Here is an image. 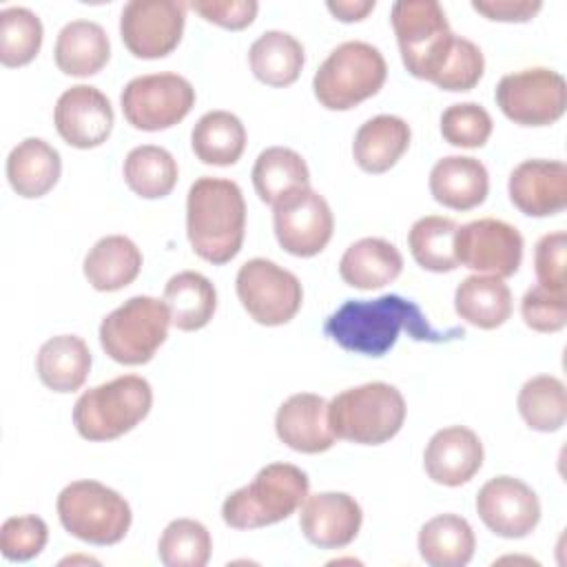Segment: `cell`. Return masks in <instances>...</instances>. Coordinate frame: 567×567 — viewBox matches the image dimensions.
Here are the masks:
<instances>
[{"label": "cell", "mask_w": 567, "mask_h": 567, "mask_svg": "<svg viewBox=\"0 0 567 567\" xmlns=\"http://www.w3.org/2000/svg\"><path fill=\"white\" fill-rule=\"evenodd\" d=\"M326 337L348 352L365 357H383L396 343L401 332L414 341L443 343L463 337V328L439 332L430 326L421 308L399 295L377 299H348L323 323Z\"/></svg>", "instance_id": "6da1fadb"}, {"label": "cell", "mask_w": 567, "mask_h": 567, "mask_svg": "<svg viewBox=\"0 0 567 567\" xmlns=\"http://www.w3.org/2000/svg\"><path fill=\"white\" fill-rule=\"evenodd\" d=\"M246 202L233 179L199 177L186 197V235L204 261L228 264L244 244Z\"/></svg>", "instance_id": "7a4b0ae2"}, {"label": "cell", "mask_w": 567, "mask_h": 567, "mask_svg": "<svg viewBox=\"0 0 567 567\" xmlns=\"http://www.w3.org/2000/svg\"><path fill=\"white\" fill-rule=\"evenodd\" d=\"M310 483L303 470L290 463H270L257 472L252 483L235 489L221 505V518L233 529H259L295 514Z\"/></svg>", "instance_id": "3957f363"}, {"label": "cell", "mask_w": 567, "mask_h": 567, "mask_svg": "<svg viewBox=\"0 0 567 567\" xmlns=\"http://www.w3.org/2000/svg\"><path fill=\"white\" fill-rule=\"evenodd\" d=\"M405 421L403 394L383 381L339 392L328 403V425L337 439L359 445H381L399 434Z\"/></svg>", "instance_id": "277c9868"}, {"label": "cell", "mask_w": 567, "mask_h": 567, "mask_svg": "<svg viewBox=\"0 0 567 567\" xmlns=\"http://www.w3.org/2000/svg\"><path fill=\"white\" fill-rule=\"evenodd\" d=\"M151 405V383L124 374L82 392L73 405V425L86 441H113L144 421Z\"/></svg>", "instance_id": "5b68a950"}, {"label": "cell", "mask_w": 567, "mask_h": 567, "mask_svg": "<svg viewBox=\"0 0 567 567\" xmlns=\"http://www.w3.org/2000/svg\"><path fill=\"white\" fill-rule=\"evenodd\" d=\"M388 75L381 51L368 42L350 40L330 51L317 69L312 89L321 106L348 111L379 93Z\"/></svg>", "instance_id": "8992f818"}, {"label": "cell", "mask_w": 567, "mask_h": 567, "mask_svg": "<svg viewBox=\"0 0 567 567\" xmlns=\"http://www.w3.org/2000/svg\"><path fill=\"white\" fill-rule=\"evenodd\" d=\"M62 527L91 545L120 543L133 520L131 505L115 489L97 481H73L58 496Z\"/></svg>", "instance_id": "52a82bcc"}, {"label": "cell", "mask_w": 567, "mask_h": 567, "mask_svg": "<svg viewBox=\"0 0 567 567\" xmlns=\"http://www.w3.org/2000/svg\"><path fill=\"white\" fill-rule=\"evenodd\" d=\"M171 312L164 301L146 295L126 299L100 323L104 352L122 365L148 363L166 341Z\"/></svg>", "instance_id": "ba28073f"}, {"label": "cell", "mask_w": 567, "mask_h": 567, "mask_svg": "<svg viewBox=\"0 0 567 567\" xmlns=\"http://www.w3.org/2000/svg\"><path fill=\"white\" fill-rule=\"evenodd\" d=\"M392 29L405 69L430 82L456 35L443 7L436 0H399L392 7Z\"/></svg>", "instance_id": "9c48e42d"}, {"label": "cell", "mask_w": 567, "mask_h": 567, "mask_svg": "<svg viewBox=\"0 0 567 567\" xmlns=\"http://www.w3.org/2000/svg\"><path fill=\"white\" fill-rule=\"evenodd\" d=\"M122 113L133 128L164 131L182 122L195 106L193 84L177 73L133 78L120 95Z\"/></svg>", "instance_id": "30bf717a"}, {"label": "cell", "mask_w": 567, "mask_h": 567, "mask_svg": "<svg viewBox=\"0 0 567 567\" xmlns=\"http://www.w3.org/2000/svg\"><path fill=\"white\" fill-rule=\"evenodd\" d=\"M235 286L244 310L261 326L288 323L303 301L297 275L264 257L241 264Z\"/></svg>", "instance_id": "8fae6325"}, {"label": "cell", "mask_w": 567, "mask_h": 567, "mask_svg": "<svg viewBox=\"0 0 567 567\" xmlns=\"http://www.w3.org/2000/svg\"><path fill=\"white\" fill-rule=\"evenodd\" d=\"M496 104L507 120L520 126H549L567 109L565 78L551 69L534 66L501 78Z\"/></svg>", "instance_id": "7c38bea8"}, {"label": "cell", "mask_w": 567, "mask_h": 567, "mask_svg": "<svg viewBox=\"0 0 567 567\" xmlns=\"http://www.w3.org/2000/svg\"><path fill=\"white\" fill-rule=\"evenodd\" d=\"M279 246L295 257L319 255L334 230V219L323 195L310 186L295 188L272 206Z\"/></svg>", "instance_id": "4fadbf2b"}, {"label": "cell", "mask_w": 567, "mask_h": 567, "mask_svg": "<svg viewBox=\"0 0 567 567\" xmlns=\"http://www.w3.org/2000/svg\"><path fill=\"white\" fill-rule=\"evenodd\" d=\"M454 255L458 266L505 279L523 261V235L503 219H474L456 228Z\"/></svg>", "instance_id": "5bb4252c"}, {"label": "cell", "mask_w": 567, "mask_h": 567, "mask_svg": "<svg viewBox=\"0 0 567 567\" xmlns=\"http://www.w3.org/2000/svg\"><path fill=\"white\" fill-rule=\"evenodd\" d=\"M186 7L179 0H131L120 18L124 47L142 60L168 55L182 40Z\"/></svg>", "instance_id": "9a60e30c"}, {"label": "cell", "mask_w": 567, "mask_h": 567, "mask_svg": "<svg viewBox=\"0 0 567 567\" xmlns=\"http://www.w3.org/2000/svg\"><path fill=\"white\" fill-rule=\"evenodd\" d=\"M476 512L496 536L523 538L540 520V501L520 478L496 476L478 489Z\"/></svg>", "instance_id": "2e32d148"}, {"label": "cell", "mask_w": 567, "mask_h": 567, "mask_svg": "<svg viewBox=\"0 0 567 567\" xmlns=\"http://www.w3.org/2000/svg\"><path fill=\"white\" fill-rule=\"evenodd\" d=\"M53 122L69 146L95 148L109 140L115 115L109 97L100 89L75 84L58 97Z\"/></svg>", "instance_id": "e0dca14e"}, {"label": "cell", "mask_w": 567, "mask_h": 567, "mask_svg": "<svg viewBox=\"0 0 567 567\" xmlns=\"http://www.w3.org/2000/svg\"><path fill=\"white\" fill-rule=\"evenodd\" d=\"M507 190L529 217L558 215L567 206V166L560 159H525L509 173Z\"/></svg>", "instance_id": "ac0fdd59"}, {"label": "cell", "mask_w": 567, "mask_h": 567, "mask_svg": "<svg viewBox=\"0 0 567 567\" xmlns=\"http://www.w3.org/2000/svg\"><path fill=\"white\" fill-rule=\"evenodd\" d=\"M361 505L346 492H319L306 496L299 514L303 536L321 549L350 545L361 529Z\"/></svg>", "instance_id": "d6986e66"}, {"label": "cell", "mask_w": 567, "mask_h": 567, "mask_svg": "<svg viewBox=\"0 0 567 567\" xmlns=\"http://www.w3.org/2000/svg\"><path fill=\"white\" fill-rule=\"evenodd\" d=\"M423 465L427 476L447 487H458L474 478L483 465V443L465 425L439 430L425 445Z\"/></svg>", "instance_id": "ffe728a7"}, {"label": "cell", "mask_w": 567, "mask_h": 567, "mask_svg": "<svg viewBox=\"0 0 567 567\" xmlns=\"http://www.w3.org/2000/svg\"><path fill=\"white\" fill-rule=\"evenodd\" d=\"M275 432L281 443L301 454H319L334 445V434L328 425V403L312 392L288 396L275 416Z\"/></svg>", "instance_id": "44dd1931"}, {"label": "cell", "mask_w": 567, "mask_h": 567, "mask_svg": "<svg viewBox=\"0 0 567 567\" xmlns=\"http://www.w3.org/2000/svg\"><path fill=\"white\" fill-rule=\"evenodd\" d=\"M489 190L487 168L467 155H447L439 159L430 171V193L432 197L452 208L470 210L485 202Z\"/></svg>", "instance_id": "7402d4cb"}, {"label": "cell", "mask_w": 567, "mask_h": 567, "mask_svg": "<svg viewBox=\"0 0 567 567\" xmlns=\"http://www.w3.org/2000/svg\"><path fill=\"white\" fill-rule=\"evenodd\" d=\"M403 270L399 248L381 237H363L346 248L339 261L341 279L359 290H377L392 284Z\"/></svg>", "instance_id": "603a6c76"}, {"label": "cell", "mask_w": 567, "mask_h": 567, "mask_svg": "<svg viewBox=\"0 0 567 567\" xmlns=\"http://www.w3.org/2000/svg\"><path fill=\"white\" fill-rule=\"evenodd\" d=\"M410 126L396 115H377L363 122L352 142V155L361 171L385 173L390 171L410 146Z\"/></svg>", "instance_id": "cb8c5ba5"}, {"label": "cell", "mask_w": 567, "mask_h": 567, "mask_svg": "<svg viewBox=\"0 0 567 567\" xmlns=\"http://www.w3.org/2000/svg\"><path fill=\"white\" fill-rule=\"evenodd\" d=\"M60 153L40 137H27L11 148L7 157V177L11 188L27 199L47 195L60 179Z\"/></svg>", "instance_id": "d4e9b609"}, {"label": "cell", "mask_w": 567, "mask_h": 567, "mask_svg": "<svg viewBox=\"0 0 567 567\" xmlns=\"http://www.w3.org/2000/svg\"><path fill=\"white\" fill-rule=\"evenodd\" d=\"M53 55L62 73L73 78H89L102 71L109 62L111 42L97 22L71 20L60 29Z\"/></svg>", "instance_id": "484cf974"}, {"label": "cell", "mask_w": 567, "mask_h": 567, "mask_svg": "<svg viewBox=\"0 0 567 567\" xmlns=\"http://www.w3.org/2000/svg\"><path fill=\"white\" fill-rule=\"evenodd\" d=\"M142 270V252L124 235H109L93 244L84 257V277L100 292H115L135 281Z\"/></svg>", "instance_id": "4316f807"}, {"label": "cell", "mask_w": 567, "mask_h": 567, "mask_svg": "<svg viewBox=\"0 0 567 567\" xmlns=\"http://www.w3.org/2000/svg\"><path fill=\"white\" fill-rule=\"evenodd\" d=\"M512 292L501 277L470 275L454 292L456 315L481 330H494L512 317Z\"/></svg>", "instance_id": "83f0119b"}, {"label": "cell", "mask_w": 567, "mask_h": 567, "mask_svg": "<svg viewBox=\"0 0 567 567\" xmlns=\"http://www.w3.org/2000/svg\"><path fill=\"white\" fill-rule=\"evenodd\" d=\"M40 381L53 392H75L91 372V352L84 339L58 334L44 341L35 357Z\"/></svg>", "instance_id": "f1b7e54d"}, {"label": "cell", "mask_w": 567, "mask_h": 567, "mask_svg": "<svg viewBox=\"0 0 567 567\" xmlns=\"http://www.w3.org/2000/svg\"><path fill=\"white\" fill-rule=\"evenodd\" d=\"M171 312V323L177 330L193 332L208 326L217 308V292L208 277L195 270L177 272L164 286V297Z\"/></svg>", "instance_id": "f546056e"}, {"label": "cell", "mask_w": 567, "mask_h": 567, "mask_svg": "<svg viewBox=\"0 0 567 567\" xmlns=\"http://www.w3.org/2000/svg\"><path fill=\"white\" fill-rule=\"evenodd\" d=\"M474 547L472 525L456 514H439L419 532V554L432 567H463L472 560Z\"/></svg>", "instance_id": "4dcf8cb0"}, {"label": "cell", "mask_w": 567, "mask_h": 567, "mask_svg": "<svg viewBox=\"0 0 567 567\" xmlns=\"http://www.w3.org/2000/svg\"><path fill=\"white\" fill-rule=\"evenodd\" d=\"M190 146L204 164L233 166L246 148V128L228 111H208L197 120L190 133Z\"/></svg>", "instance_id": "1f68e13d"}, {"label": "cell", "mask_w": 567, "mask_h": 567, "mask_svg": "<svg viewBox=\"0 0 567 567\" xmlns=\"http://www.w3.org/2000/svg\"><path fill=\"white\" fill-rule=\"evenodd\" d=\"M248 60L259 82L268 86H288L299 78L306 55L295 35L286 31H266L252 42Z\"/></svg>", "instance_id": "d6a6232c"}, {"label": "cell", "mask_w": 567, "mask_h": 567, "mask_svg": "<svg viewBox=\"0 0 567 567\" xmlns=\"http://www.w3.org/2000/svg\"><path fill=\"white\" fill-rule=\"evenodd\" d=\"M252 184L259 199L275 206L290 190L310 186V171L297 151L286 146H270L255 159Z\"/></svg>", "instance_id": "836d02e7"}, {"label": "cell", "mask_w": 567, "mask_h": 567, "mask_svg": "<svg viewBox=\"0 0 567 567\" xmlns=\"http://www.w3.org/2000/svg\"><path fill=\"white\" fill-rule=\"evenodd\" d=\"M177 175L175 157L155 144L135 146L124 159V179L144 199L166 197L175 188Z\"/></svg>", "instance_id": "e575fe53"}, {"label": "cell", "mask_w": 567, "mask_h": 567, "mask_svg": "<svg viewBox=\"0 0 567 567\" xmlns=\"http://www.w3.org/2000/svg\"><path fill=\"white\" fill-rule=\"evenodd\" d=\"M456 221L441 215H425L416 219L408 233V246L414 261L430 272H452L458 268L454 255Z\"/></svg>", "instance_id": "d590c367"}, {"label": "cell", "mask_w": 567, "mask_h": 567, "mask_svg": "<svg viewBox=\"0 0 567 567\" xmlns=\"http://www.w3.org/2000/svg\"><path fill=\"white\" fill-rule=\"evenodd\" d=\"M516 403L523 421L536 432H556L567 419L565 383L551 374H538L525 381Z\"/></svg>", "instance_id": "8d00e7d4"}, {"label": "cell", "mask_w": 567, "mask_h": 567, "mask_svg": "<svg viewBox=\"0 0 567 567\" xmlns=\"http://www.w3.org/2000/svg\"><path fill=\"white\" fill-rule=\"evenodd\" d=\"M208 529L193 518L171 520L157 543V556L166 567H204L210 560Z\"/></svg>", "instance_id": "74e56055"}, {"label": "cell", "mask_w": 567, "mask_h": 567, "mask_svg": "<svg viewBox=\"0 0 567 567\" xmlns=\"http://www.w3.org/2000/svg\"><path fill=\"white\" fill-rule=\"evenodd\" d=\"M42 47V22L27 7L0 11V62L4 66L29 64Z\"/></svg>", "instance_id": "f35d334b"}, {"label": "cell", "mask_w": 567, "mask_h": 567, "mask_svg": "<svg viewBox=\"0 0 567 567\" xmlns=\"http://www.w3.org/2000/svg\"><path fill=\"white\" fill-rule=\"evenodd\" d=\"M483 69L485 58L481 49L472 40L454 35L430 82L443 91H472L483 78Z\"/></svg>", "instance_id": "ab89813d"}, {"label": "cell", "mask_w": 567, "mask_h": 567, "mask_svg": "<svg viewBox=\"0 0 567 567\" xmlns=\"http://www.w3.org/2000/svg\"><path fill=\"white\" fill-rule=\"evenodd\" d=\"M492 117L476 102L452 104L441 115V135L447 144L461 148H481L492 135Z\"/></svg>", "instance_id": "60d3db41"}, {"label": "cell", "mask_w": 567, "mask_h": 567, "mask_svg": "<svg viewBox=\"0 0 567 567\" xmlns=\"http://www.w3.org/2000/svg\"><path fill=\"white\" fill-rule=\"evenodd\" d=\"M49 540L47 523L35 516H11L0 527V549L7 560L24 563L35 558Z\"/></svg>", "instance_id": "b9f144b4"}, {"label": "cell", "mask_w": 567, "mask_h": 567, "mask_svg": "<svg viewBox=\"0 0 567 567\" xmlns=\"http://www.w3.org/2000/svg\"><path fill=\"white\" fill-rule=\"evenodd\" d=\"M520 317L536 332H558L567 326V292L543 284L532 286L520 301Z\"/></svg>", "instance_id": "7bdbcfd3"}, {"label": "cell", "mask_w": 567, "mask_h": 567, "mask_svg": "<svg viewBox=\"0 0 567 567\" xmlns=\"http://www.w3.org/2000/svg\"><path fill=\"white\" fill-rule=\"evenodd\" d=\"M565 248H567V235L563 230L547 233L538 239L534 250V268L538 284L565 290Z\"/></svg>", "instance_id": "ee69618b"}, {"label": "cell", "mask_w": 567, "mask_h": 567, "mask_svg": "<svg viewBox=\"0 0 567 567\" xmlns=\"http://www.w3.org/2000/svg\"><path fill=\"white\" fill-rule=\"evenodd\" d=\"M188 7L197 11L204 20L233 31L246 29L259 11V4L255 0H193L188 2Z\"/></svg>", "instance_id": "f6af8a7d"}, {"label": "cell", "mask_w": 567, "mask_h": 567, "mask_svg": "<svg viewBox=\"0 0 567 567\" xmlns=\"http://www.w3.org/2000/svg\"><path fill=\"white\" fill-rule=\"evenodd\" d=\"M472 9L494 22H527L540 9L538 0H474Z\"/></svg>", "instance_id": "bcb514c9"}, {"label": "cell", "mask_w": 567, "mask_h": 567, "mask_svg": "<svg viewBox=\"0 0 567 567\" xmlns=\"http://www.w3.org/2000/svg\"><path fill=\"white\" fill-rule=\"evenodd\" d=\"M328 11L341 20V22H357L363 20L372 9H374V0H337V2H328L326 4Z\"/></svg>", "instance_id": "7dc6e473"}]
</instances>
